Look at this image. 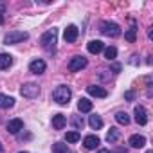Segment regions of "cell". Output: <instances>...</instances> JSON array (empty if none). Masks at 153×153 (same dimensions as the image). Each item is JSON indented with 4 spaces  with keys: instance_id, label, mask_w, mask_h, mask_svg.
Returning <instances> with one entry per match:
<instances>
[{
    "instance_id": "obj_1",
    "label": "cell",
    "mask_w": 153,
    "mask_h": 153,
    "mask_svg": "<svg viewBox=\"0 0 153 153\" xmlns=\"http://www.w3.org/2000/svg\"><path fill=\"white\" fill-rule=\"evenodd\" d=\"M56 42H58V29H54V27L49 29L47 33H43L42 38H40V43H42V47H43L47 52H52V51H54Z\"/></svg>"
},
{
    "instance_id": "obj_2",
    "label": "cell",
    "mask_w": 153,
    "mask_h": 153,
    "mask_svg": "<svg viewBox=\"0 0 153 153\" xmlns=\"http://www.w3.org/2000/svg\"><path fill=\"white\" fill-rule=\"evenodd\" d=\"M70 97H72V92H70V88L65 87V85L58 87V88L52 92V99H54L58 105H61V106H63V105H68Z\"/></svg>"
},
{
    "instance_id": "obj_3",
    "label": "cell",
    "mask_w": 153,
    "mask_h": 153,
    "mask_svg": "<svg viewBox=\"0 0 153 153\" xmlns=\"http://www.w3.org/2000/svg\"><path fill=\"white\" fill-rule=\"evenodd\" d=\"M99 31L105 34V36H110V38H117L121 34V27L114 22H101L99 25Z\"/></svg>"
},
{
    "instance_id": "obj_4",
    "label": "cell",
    "mask_w": 153,
    "mask_h": 153,
    "mask_svg": "<svg viewBox=\"0 0 153 153\" xmlns=\"http://www.w3.org/2000/svg\"><path fill=\"white\" fill-rule=\"evenodd\" d=\"M27 38H29V34L24 33V31H11V33H7L4 36V43L6 45H15V43H20V42H24Z\"/></svg>"
},
{
    "instance_id": "obj_5",
    "label": "cell",
    "mask_w": 153,
    "mask_h": 153,
    "mask_svg": "<svg viewBox=\"0 0 153 153\" xmlns=\"http://www.w3.org/2000/svg\"><path fill=\"white\" fill-rule=\"evenodd\" d=\"M20 94H22L24 97H27V99H34V97L40 96V87L34 85V83H27V85H24V87L20 88Z\"/></svg>"
},
{
    "instance_id": "obj_6",
    "label": "cell",
    "mask_w": 153,
    "mask_h": 153,
    "mask_svg": "<svg viewBox=\"0 0 153 153\" xmlns=\"http://www.w3.org/2000/svg\"><path fill=\"white\" fill-rule=\"evenodd\" d=\"M87 65H88L87 58H83V56H74V58L68 61V70H70V72H79V70L85 68Z\"/></svg>"
},
{
    "instance_id": "obj_7",
    "label": "cell",
    "mask_w": 153,
    "mask_h": 153,
    "mask_svg": "<svg viewBox=\"0 0 153 153\" xmlns=\"http://www.w3.org/2000/svg\"><path fill=\"white\" fill-rule=\"evenodd\" d=\"M133 114H135V123L137 124H140V126H144L146 123H148V112H146V108L144 106H135V110H133Z\"/></svg>"
},
{
    "instance_id": "obj_8",
    "label": "cell",
    "mask_w": 153,
    "mask_h": 153,
    "mask_svg": "<svg viewBox=\"0 0 153 153\" xmlns=\"http://www.w3.org/2000/svg\"><path fill=\"white\" fill-rule=\"evenodd\" d=\"M78 34H79L78 27H76V25H68V27L65 29V33H63V38H65V42L74 43L76 40H78Z\"/></svg>"
},
{
    "instance_id": "obj_9",
    "label": "cell",
    "mask_w": 153,
    "mask_h": 153,
    "mask_svg": "<svg viewBox=\"0 0 153 153\" xmlns=\"http://www.w3.org/2000/svg\"><path fill=\"white\" fill-rule=\"evenodd\" d=\"M99 144H101V139L97 135H87L83 139V146L87 149H96V148H99Z\"/></svg>"
},
{
    "instance_id": "obj_10",
    "label": "cell",
    "mask_w": 153,
    "mask_h": 153,
    "mask_svg": "<svg viewBox=\"0 0 153 153\" xmlns=\"http://www.w3.org/2000/svg\"><path fill=\"white\" fill-rule=\"evenodd\" d=\"M45 68H47V65H45L43 59H34V61L29 63V70H31L33 74H43Z\"/></svg>"
},
{
    "instance_id": "obj_11",
    "label": "cell",
    "mask_w": 153,
    "mask_h": 153,
    "mask_svg": "<svg viewBox=\"0 0 153 153\" xmlns=\"http://www.w3.org/2000/svg\"><path fill=\"white\" fill-rule=\"evenodd\" d=\"M87 49H88V52H90V54H99L101 51H105V43H103V42H99V40H92V42H88Z\"/></svg>"
},
{
    "instance_id": "obj_12",
    "label": "cell",
    "mask_w": 153,
    "mask_h": 153,
    "mask_svg": "<svg viewBox=\"0 0 153 153\" xmlns=\"http://www.w3.org/2000/svg\"><path fill=\"white\" fill-rule=\"evenodd\" d=\"M87 92H88L90 96H94V97H106V96H108V92H106L103 87H97V85L87 87Z\"/></svg>"
},
{
    "instance_id": "obj_13",
    "label": "cell",
    "mask_w": 153,
    "mask_h": 153,
    "mask_svg": "<svg viewBox=\"0 0 153 153\" xmlns=\"http://www.w3.org/2000/svg\"><path fill=\"white\" fill-rule=\"evenodd\" d=\"M65 124H67V117H65L63 114H56V115L52 117V126H54L56 130H63Z\"/></svg>"
},
{
    "instance_id": "obj_14",
    "label": "cell",
    "mask_w": 153,
    "mask_h": 153,
    "mask_svg": "<svg viewBox=\"0 0 153 153\" xmlns=\"http://www.w3.org/2000/svg\"><path fill=\"white\" fill-rule=\"evenodd\" d=\"M22 128H24L22 119H13V121L7 123V131H9V133H18Z\"/></svg>"
},
{
    "instance_id": "obj_15",
    "label": "cell",
    "mask_w": 153,
    "mask_h": 153,
    "mask_svg": "<svg viewBox=\"0 0 153 153\" xmlns=\"http://www.w3.org/2000/svg\"><path fill=\"white\" fill-rule=\"evenodd\" d=\"M128 144H130L131 148H142V146L146 144V139H144L142 135H131L130 140H128Z\"/></svg>"
},
{
    "instance_id": "obj_16",
    "label": "cell",
    "mask_w": 153,
    "mask_h": 153,
    "mask_svg": "<svg viewBox=\"0 0 153 153\" xmlns=\"http://www.w3.org/2000/svg\"><path fill=\"white\" fill-rule=\"evenodd\" d=\"M13 65V56L11 54H0V70H6Z\"/></svg>"
},
{
    "instance_id": "obj_17",
    "label": "cell",
    "mask_w": 153,
    "mask_h": 153,
    "mask_svg": "<svg viewBox=\"0 0 153 153\" xmlns=\"http://www.w3.org/2000/svg\"><path fill=\"white\" fill-rule=\"evenodd\" d=\"M88 124H90L92 130H101L103 128V119L99 115H90L88 117Z\"/></svg>"
},
{
    "instance_id": "obj_18",
    "label": "cell",
    "mask_w": 153,
    "mask_h": 153,
    "mask_svg": "<svg viewBox=\"0 0 153 153\" xmlns=\"http://www.w3.org/2000/svg\"><path fill=\"white\" fill-rule=\"evenodd\" d=\"M15 105V99L11 96H6V94H0V108H11Z\"/></svg>"
},
{
    "instance_id": "obj_19",
    "label": "cell",
    "mask_w": 153,
    "mask_h": 153,
    "mask_svg": "<svg viewBox=\"0 0 153 153\" xmlns=\"http://www.w3.org/2000/svg\"><path fill=\"white\" fill-rule=\"evenodd\" d=\"M78 110L79 112H90L92 110V101H88L87 97H81L78 103Z\"/></svg>"
},
{
    "instance_id": "obj_20",
    "label": "cell",
    "mask_w": 153,
    "mask_h": 153,
    "mask_svg": "<svg viewBox=\"0 0 153 153\" xmlns=\"http://www.w3.org/2000/svg\"><path fill=\"white\" fill-rule=\"evenodd\" d=\"M119 137H121V131H119L117 128H110L108 133H106V140H108L110 144L115 142V140H119Z\"/></svg>"
},
{
    "instance_id": "obj_21",
    "label": "cell",
    "mask_w": 153,
    "mask_h": 153,
    "mask_svg": "<svg viewBox=\"0 0 153 153\" xmlns=\"http://www.w3.org/2000/svg\"><path fill=\"white\" fill-rule=\"evenodd\" d=\"M115 121H117L119 124H124V126H126V124L130 123V115H128L126 112H117V114H115Z\"/></svg>"
},
{
    "instance_id": "obj_22",
    "label": "cell",
    "mask_w": 153,
    "mask_h": 153,
    "mask_svg": "<svg viewBox=\"0 0 153 153\" xmlns=\"http://www.w3.org/2000/svg\"><path fill=\"white\" fill-rule=\"evenodd\" d=\"M115 56H117V49H115L114 45H110V47H106V49H105V58H106L108 61L115 59Z\"/></svg>"
},
{
    "instance_id": "obj_23",
    "label": "cell",
    "mask_w": 153,
    "mask_h": 153,
    "mask_svg": "<svg viewBox=\"0 0 153 153\" xmlns=\"http://www.w3.org/2000/svg\"><path fill=\"white\" fill-rule=\"evenodd\" d=\"M52 153H70V149L67 148V144H63V142H56V144L52 146Z\"/></svg>"
},
{
    "instance_id": "obj_24",
    "label": "cell",
    "mask_w": 153,
    "mask_h": 153,
    "mask_svg": "<svg viewBox=\"0 0 153 153\" xmlns=\"http://www.w3.org/2000/svg\"><path fill=\"white\" fill-rule=\"evenodd\" d=\"M67 142H78L79 139H81V135H79V131H76V130H72V131H67Z\"/></svg>"
},
{
    "instance_id": "obj_25",
    "label": "cell",
    "mask_w": 153,
    "mask_h": 153,
    "mask_svg": "<svg viewBox=\"0 0 153 153\" xmlns=\"http://www.w3.org/2000/svg\"><path fill=\"white\" fill-rule=\"evenodd\" d=\"M124 38H126L128 42H135V38H137V27H135V25H131V27L128 29V33L124 34Z\"/></svg>"
},
{
    "instance_id": "obj_26",
    "label": "cell",
    "mask_w": 153,
    "mask_h": 153,
    "mask_svg": "<svg viewBox=\"0 0 153 153\" xmlns=\"http://www.w3.org/2000/svg\"><path fill=\"white\" fill-rule=\"evenodd\" d=\"M4 13H6V4H4V2H0V24L4 22V16H2Z\"/></svg>"
},
{
    "instance_id": "obj_27",
    "label": "cell",
    "mask_w": 153,
    "mask_h": 153,
    "mask_svg": "<svg viewBox=\"0 0 153 153\" xmlns=\"http://www.w3.org/2000/svg\"><path fill=\"white\" fill-rule=\"evenodd\" d=\"M74 126H76V128H81V126H83V119L76 117V119H74Z\"/></svg>"
},
{
    "instance_id": "obj_28",
    "label": "cell",
    "mask_w": 153,
    "mask_h": 153,
    "mask_svg": "<svg viewBox=\"0 0 153 153\" xmlns=\"http://www.w3.org/2000/svg\"><path fill=\"white\" fill-rule=\"evenodd\" d=\"M124 97H126V99H130V101H131V99H133V97H135V96H133V92H131V90H130V92H126V94H124Z\"/></svg>"
},
{
    "instance_id": "obj_29",
    "label": "cell",
    "mask_w": 153,
    "mask_h": 153,
    "mask_svg": "<svg viewBox=\"0 0 153 153\" xmlns=\"http://www.w3.org/2000/svg\"><path fill=\"white\" fill-rule=\"evenodd\" d=\"M99 153H110V151H108V149H101Z\"/></svg>"
},
{
    "instance_id": "obj_30",
    "label": "cell",
    "mask_w": 153,
    "mask_h": 153,
    "mask_svg": "<svg viewBox=\"0 0 153 153\" xmlns=\"http://www.w3.org/2000/svg\"><path fill=\"white\" fill-rule=\"evenodd\" d=\"M2 149H4V146H2V144H0V153H2Z\"/></svg>"
},
{
    "instance_id": "obj_31",
    "label": "cell",
    "mask_w": 153,
    "mask_h": 153,
    "mask_svg": "<svg viewBox=\"0 0 153 153\" xmlns=\"http://www.w3.org/2000/svg\"><path fill=\"white\" fill-rule=\"evenodd\" d=\"M146 153H153V151H151V149H148V151H146Z\"/></svg>"
},
{
    "instance_id": "obj_32",
    "label": "cell",
    "mask_w": 153,
    "mask_h": 153,
    "mask_svg": "<svg viewBox=\"0 0 153 153\" xmlns=\"http://www.w3.org/2000/svg\"><path fill=\"white\" fill-rule=\"evenodd\" d=\"M18 153H27V151H18Z\"/></svg>"
}]
</instances>
